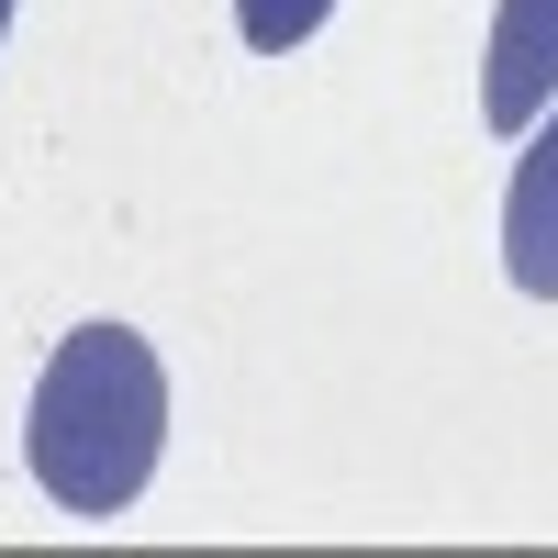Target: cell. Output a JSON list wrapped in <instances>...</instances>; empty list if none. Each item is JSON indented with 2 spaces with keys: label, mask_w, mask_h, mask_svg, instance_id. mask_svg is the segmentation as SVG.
<instances>
[{
  "label": "cell",
  "mask_w": 558,
  "mask_h": 558,
  "mask_svg": "<svg viewBox=\"0 0 558 558\" xmlns=\"http://www.w3.org/2000/svg\"><path fill=\"white\" fill-rule=\"evenodd\" d=\"M157 447H168V368L134 324H78L57 336L23 413V458L57 514H123L134 492L157 481Z\"/></svg>",
  "instance_id": "1"
},
{
  "label": "cell",
  "mask_w": 558,
  "mask_h": 558,
  "mask_svg": "<svg viewBox=\"0 0 558 558\" xmlns=\"http://www.w3.org/2000/svg\"><path fill=\"white\" fill-rule=\"evenodd\" d=\"M547 101H558V0H502L481 45V123L525 134Z\"/></svg>",
  "instance_id": "2"
},
{
  "label": "cell",
  "mask_w": 558,
  "mask_h": 558,
  "mask_svg": "<svg viewBox=\"0 0 558 558\" xmlns=\"http://www.w3.org/2000/svg\"><path fill=\"white\" fill-rule=\"evenodd\" d=\"M502 268L525 302H558V101L525 123L514 191H502Z\"/></svg>",
  "instance_id": "3"
},
{
  "label": "cell",
  "mask_w": 558,
  "mask_h": 558,
  "mask_svg": "<svg viewBox=\"0 0 558 558\" xmlns=\"http://www.w3.org/2000/svg\"><path fill=\"white\" fill-rule=\"evenodd\" d=\"M324 12H336V0H235V23H246L257 57H291V45H313Z\"/></svg>",
  "instance_id": "4"
},
{
  "label": "cell",
  "mask_w": 558,
  "mask_h": 558,
  "mask_svg": "<svg viewBox=\"0 0 558 558\" xmlns=\"http://www.w3.org/2000/svg\"><path fill=\"white\" fill-rule=\"evenodd\" d=\"M0 34H12V0H0Z\"/></svg>",
  "instance_id": "5"
}]
</instances>
